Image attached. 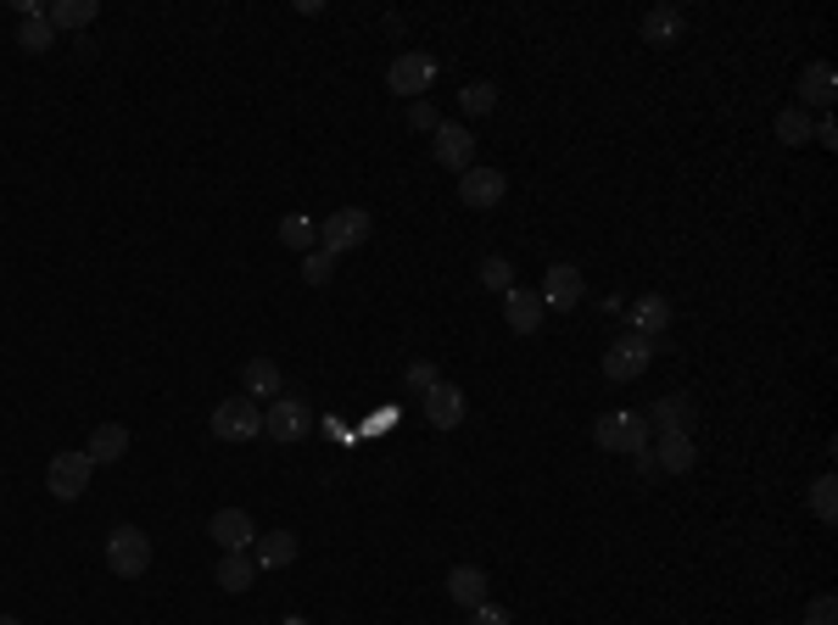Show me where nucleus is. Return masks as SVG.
Segmentation results:
<instances>
[{"label":"nucleus","mask_w":838,"mask_h":625,"mask_svg":"<svg viewBox=\"0 0 838 625\" xmlns=\"http://www.w3.org/2000/svg\"><path fill=\"white\" fill-rule=\"evenodd\" d=\"M659 330H670V302L665 297H637V308H632V335H659Z\"/></svg>","instance_id":"23"},{"label":"nucleus","mask_w":838,"mask_h":625,"mask_svg":"<svg viewBox=\"0 0 838 625\" xmlns=\"http://www.w3.org/2000/svg\"><path fill=\"white\" fill-rule=\"evenodd\" d=\"M654 464H659L665 475H688V470L699 464L694 435H659V441H654Z\"/></svg>","instance_id":"18"},{"label":"nucleus","mask_w":838,"mask_h":625,"mask_svg":"<svg viewBox=\"0 0 838 625\" xmlns=\"http://www.w3.org/2000/svg\"><path fill=\"white\" fill-rule=\"evenodd\" d=\"M503 196H509V179L497 168H464L459 173V202L464 207H497Z\"/></svg>","instance_id":"10"},{"label":"nucleus","mask_w":838,"mask_h":625,"mask_svg":"<svg viewBox=\"0 0 838 625\" xmlns=\"http://www.w3.org/2000/svg\"><path fill=\"white\" fill-rule=\"evenodd\" d=\"M805 625H838V597L832 592H816L805 603Z\"/></svg>","instance_id":"34"},{"label":"nucleus","mask_w":838,"mask_h":625,"mask_svg":"<svg viewBox=\"0 0 838 625\" xmlns=\"http://www.w3.org/2000/svg\"><path fill=\"white\" fill-rule=\"evenodd\" d=\"M581 302V268L576 262H554L542 280V308H576Z\"/></svg>","instance_id":"16"},{"label":"nucleus","mask_w":838,"mask_h":625,"mask_svg":"<svg viewBox=\"0 0 838 625\" xmlns=\"http://www.w3.org/2000/svg\"><path fill=\"white\" fill-rule=\"evenodd\" d=\"M0 625H23V619H12V614H0Z\"/></svg>","instance_id":"37"},{"label":"nucleus","mask_w":838,"mask_h":625,"mask_svg":"<svg viewBox=\"0 0 838 625\" xmlns=\"http://www.w3.org/2000/svg\"><path fill=\"white\" fill-rule=\"evenodd\" d=\"M448 597H453L459 608L486 603V570H475V564H453V570H448Z\"/></svg>","instance_id":"21"},{"label":"nucleus","mask_w":838,"mask_h":625,"mask_svg":"<svg viewBox=\"0 0 838 625\" xmlns=\"http://www.w3.org/2000/svg\"><path fill=\"white\" fill-rule=\"evenodd\" d=\"M402 386H408L413 397H426V391H437V386H442V369L431 364V357H419V364H408V375H402Z\"/></svg>","instance_id":"31"},{"label":"nucleus","mask_w":838,"mask_h":625,"mask_svg":"<svg viewBox=\"0 0 838 625\" xmlns=\"http://www.w3.org/2000/svg\"><path fill=\"white\" fill-rule=\"evenodd\" d=\"M431 151H437V162H442L448 173L475 168V134H470L464 123H442V129H437V140H431Z\"/></svg>","instance_id":"11"},{"label":"nucleus","mask_w":838,"mask_h":625,"mask_svg":"<svg viewBox=\"0 0 838 625\" xmlns=\"http://www.w3.org/2000/svg\"><path fill=\"white\" fill-rule=\"evenodd\" d=\"M107 570H112L118 581H140V575L151 570V536H146L140 525H118V530L107 536Z\"/></svg>","instance_id":"1"},{"label":"nucleus","mask_w":838,"mask_h":625,"mask_svg":"<svg viewBox=\"0 0 838 625\" xmlns=\"http://www.w3.org/2000/svg\"><path fill=\"white\" fill-rule=\"evenodd\" d=\"M308 430H313V413H308L302 397H275V402H269V413H264V435H269V441L297 446V441H308Z\"/></svg>","instance_id":"5"},{"label":"nucleus","mask_w":838,"mask_h":625,"mask_svg":"<svg viewBox=\"0 0 838 625\" xmlns=\"http://www.w3.org/2000/svg\"><path fill=\"white\" fill-rule=\"evenodd\" d=\"M838 101V67L832 62H805L799 73V107H832Z\"/></svg>","instance_id":"13"},{"label":"nucleus","mask_w":838,"mask_h":625,"mask_svg":"<svg viewBox=\"0 0 838 625\" xmlns=\"http://www.w3.org/2000/svg\"><path fill=\"white\" fill-rule=\"evenodd\" d=\"M643 424H654L659 435H694V402L688 397H659L643 413Z\"/></svg>","instance_id":"14"},{"label":"nucleus","mask_w":838,"mask_h":625,"mask_svg":"<svg viewBox=\"0 0 838 625\" xmlns=\"http://www.w3.org/2000/svg\"><path fill=\"white\" fill-rule=\"evenodd\" d=\"M408 129H431V134H437V129H442V112H437L431 101H413V107H408Z\"/></svg>","instance_id":"35"},{"label":"nucleus","mask_w":838,"mask_h":625,"mask_svg":"<svg viewBox=\"0 0 838 625\" xmlns=\"http://www.w3.org/2000/svg\"><path fill=\"white\" fill-rule=\"evenodd\" d=\"M280 240H286L291 251H313V240H319V224H313L308 213H291V218H280Z\"/></svg>","instance_id":"28"},{"label":"nucleus","mask_w":838,"mask_h":625,"mask_svg":"<svg viewBox=\"0 0 838 625\" xmlns=\"http://www.w3.org/2000/svg\"><path fill=\"white\" fill-rule=\"evenodd\" d=\"M330 274H335V257H330L324 246L302 257V280H308V285H330Z\"/></svg>","instance_id":"33"},{"label":"nucleus","mask_w":838,"mask_h":625,"mask_svg":"<svg viewBox=\"0 0 838 625\" xmlns=\"http://www.w3.org/2000/svg\"><path fill=\"white\" fill-rule=\"evenodd\" d=\"M90 475H96L90 453H56V459L45 464V492H51L56 503H78L84 492H90Z\"/></svg>","instance_id":"2"},{"label":"nucleus","mask_w":838,"mask_h":625,"mask_svg":"<svg viewBox=\"0 0 838 625\" xmlns=\"http://www.w3.org/2000/svg\"><path fill=\"white\" fill-rule=\"evenodd\" d=\"M426 419L437 424V430H453V424H464V391L459 386H437V391H426Z\"/></svg>","instance_id":"19"},{"label":"nucleus","mask_w":838,"mask_h":625,"mask_svg":"<svg viewBox=\"0 0 838 625\" xmlns=\"http://www.w3.org/2000/svg\"><path fill=\"white\" fill-rule=\"evenodd\" d=\"M213 435L218 441H258L264 435V408L251 397H229L213 408Z\"/></svg>","instance_id":"3"},{"label":"nucleus","mask_w":838,"mask_h":625,"mask_svg":"<svg viewBox=\"0 0 838 625\" xmlns=\"http://www.w3.org/2000/svg\"><path fill=\"white\" fill-rule=\"evenodd\" d=\"M593 446H604V453H643V446H648V424H643V413H599V424H593Z\"/></svg>","instance_id":"4"},{"label":"nucleus","mask_w":838,"mask_h":625,"mask_svg":"<svg viewBox=\"0 0 838 625\" xmlns=\"http://www.w3.org/2000/svg\"><path fill=\"white\" fill-rule=\"evenodd\" d=\"M369 240V213L364 207H342V213H330L324 224H319V246L330 251V257H342V251H353V246H364Z\"/></svg>","instance_id":"6"},{"label":"nucleus","mask_w":838,"mask_h":625,"mask_svg":"<svg viewBox=\"0 0 838 625\" xmlns=\"http://www.w3.org/2000/svg\"><path fill=\"white\" fill-rule=\"evenodd\" d=\"M18 45H23L29 56L51 51V45H56V29H51V18H45V12H40V18H23V23H18Z\"/></svg>","instance_id":"26"},{"label":"nucleus","mask_w":838,"mask_h":625,"mask_svg":"<svg viewBox=\"0 0 838 625\" xmlns=\"http://www.w3.org/2000/svg\"><path fill=\"white\" fill-rule=\"evenodd\" d=\"M84 453H90L96 470H101V464H123V453H129V430H123V424H96Z\"/></svg>","instance_id":"20"},{"label":"nucleus","mask_w":838,"mask_h":625,"mask_svg":"<svg viewBox=\"0 0 838 625\" xmlns=\"http://www.w3.org/2000/svg\"><path fill=\"white\" fill-rule=\"evenodd\" d=\"M810 514H816L821 525L838 519V481H832V475H821V481L810 486Z\"/></svg>","instance_id":"30"},{"label":"nucleus","mask_w":838,"mask_h":625,"mask_svg":"<svg viewBox=\"0 0 838 625\" xmlns=\"http://www.w3.org/2000/svg\"><path fill=\"white\" fill-rule=\"evenodd\" d=\"M772 129H777L783 146H805V140H810V112H805V107H783Z\"/></svg>","instance_id":"27"},{"label":"nucleus","mask_w":838,"mask_h":625,"mask_svg":"<svg viewBox=\"0 0 838 625\" xmlns=\"http://www.w3.org/2000/svg\"><path fill=\"white\" fill-rule=\"evenodd\" d=\"M240 386H246L251 402H275V397H286V380H280V369L269 364V357H251V364L240 369Z\"/></svg>","instance_id":"17"},{"label":"nucleus","mask_w":838,"mask_h":625,"mask_svg":"<svg viewBox=\"0 0 838 625\" xmlns=\"http://www.w3.org/2000/svg\"><path fill=\"white\" fill-rule=\"evenodd\" d=\"M503 319H509L515 335H537L542 330V297L526 291V285H509L503 291Z\"/></svg>","instance_id":"12"},{"label":"nucleus","mask_w":838,"mask_h":625,"mask_svg":"<svg viewBox=\"0 0 838 625\" xmlns=\"http://www.w3.org/2000/svg\"><path fill=\"white\" fill-rule=\"evenodd\" d=\"M251 575H258L251 553H224V559H218V586H224V592H246Z\"/></svg>","instance_id":"25"},{"label":"nucleus","mask_w":838,"mask_h":625,"mask_svg":"<svg viewBox=\"0 0 838 625\" xmlns=\"http://www.w3.org/2000/svg\"><path fill=\"white\" fill-rule=\"evenodd\" d=\"M386 84L397 89V96H426V89L437 84V56L431 51H402L386 67Z\"/></svg>","instance_id":"7"},{"label":"nucleus","mask_w":838,"mask_h":625,"mask_svg":"<svg viewBox=\"0 0 838 625\" xmlns=\"http://www.w3.org/2000/svg\"><path fill=\"white\" fill-rule=\"evenodd\" d=\"M207 536L224 548V553H251V542H258V525H251L246 508H218L207 519Z\"/></svg>","instance_id":"8"},{"label":"nucleus","mask_w":838,"mask_h":625,"mask_svg":"<svg viewBox=\"0 0 838 625\" xmlns=\"http://www.w3.org/2000/svg\"><path fill=\"white\" fill-rule=\"evenodd\" d=\"M481 285L503 297V291H509V285H515V268H509V262H503V257H486V262H481Z\"/></svg>","instance_id":"32"},{"label":"nucleus","mask_w":838,"mask_h":625,"mask_svg":"<svg viewBox=\"0 0 838 625\" xmlns=\"http://www.w3.org/2000/svg\"><path fill=\"white\" fill-rule=\"evenodd\" d=\"M648 357H654V341L648 335H621L610 352H604V375L610 380H637L648 369Z\"/></svg>","instance_id":"9"},{"label":"nucleus","mask_w":838,"mask_h":625,"mask_svg":"<svg viewBox=\"0 0 838 625\" xmlns=\"http://www.w3.org/2000/svg\"><path fill=\"white\" fill-rule=\"evenodd\" d=\"M297 553H302V542L291 530H269V536L251 542V564L258 570H286V564H297Z\"/></svg>","instance_id":"15"},{"label":"nucleus","mask_w":838,"mask_h":625,"mask_svg":"<svg viewBox=\"0 0 838 625\" xmlns=\"http://www.w3.org/2000/svg\"><path fill=\"white\" fill-rule=\"evenodd\" d=\"M96 12H101L96 0H56V7H51L45 18H51V29L62 34V29H90V23H96Z\"/></svg>","instance_id":"24"},{"label":"nucleus","mask_w":838,"mask_h":625,"mask_svg":"<svg viewBox=\"0 0 838 625\" xmlns=\"http://www.w3.org/2000/svg\"><path fill=\"white\" fill-rule=\"evenodd\" d=\"M470 625H509V614L492 608V603H475V608H470Z\"/></svg>","instance_id":"36"},{"label":"nucleus","mask_w":838,"mask_h":625,"mask_svg":"<svg viewBox=\"0 0 838 625\" xmlns=\"http://www.w3.org/2000/svg\"><path fill=\"white\" fill-rule=\"evenodd\" d=\"M683 12L677 7H654V12H643V45H677L683 40Z\"/></svg>","instance_id":"22"},{"label":"nucleus","mask_w":838,"mask_h":625,"mask_svg":"<svg viewBox=\"0 0 838 625\" xmlns=\"http://www.w3.org/2000/svg\"><path fill=\"white\" fill-rule=\"evenodd\" d=\"M459 107H464L470 118H486V112L497 107V84H486V78L464 84V89H459Z\"/></svg>","instance_id":"29"}]
</instances>
